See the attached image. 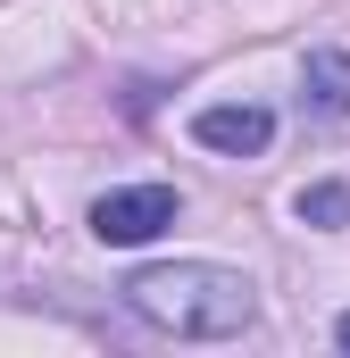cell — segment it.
I'll return each mask as SVG.
<instances>
[{
    "label": "cell",
    "mask_w": 350,
    "mask_h": 358,
    "mask_svg": "<svg viewBox=\"0 0 350 358\" xmlns=\"http://www.w3.org/2000/svg\"><path fill=\"white\" fill-rule=\"evenodd\" d=\"M125 308L175 342H234L259 325V283L217 259H159L125 275Z\"/></svg>",
    "instance_id": "obj_1"
},
{
    "label": "cell",
    "mask_w": 350,
    "mask_h": 358,
    "mask_svg": "<svg viewBox=\"0 0 350 358\" xmlns=\"http://www.w3.org/2000/svg\"><path fill=\"white\" fill-rule=\"evenodd\" d=\"M175 217H183L175 183H125V192H100V200H92V234H100L108 250H134V242L167 234Z\"/></svg>",
    "instance_id": "obj_2"
},
{
    "label": "cell",
    "mask_w": 350,
    "mask_h": 358,
    "mask_svg": "<svg viewBox=\"0 0 350 358\" xmlns=\"http://www.w3.org/2000/svg\"><path fill=\"white\" fill-rule=\"evenodd\" d=\"M192 134H200L209 150H225V159H259L267 142H275V117H267L259 100H217V108L192 117Z\"/></svg>",
    "instance_id": "obj_3"
},
{
    "label": "cell",
    "mask_w": 350,
    "mask_h": 358,
    "mask_svg": "<svg viewBox=\"0 0 350 358\" xmlns=\"http://www.w3.org/2000/svg\"><path fill=\"white\" fill-rule=\"evenodd\" d=\"M300 100L317 117H350V50H309L300 59Z\"/></svg>",
    "instance_id": "obj_4"
},
{
    "label": "cell",
    "mask_w": 350,
    "mask_h": 358,
    "mask_svg": "<svg viewBox=\"0 0 350 358\" xmlns=\"http://www.w3.org/2000/svg\"><path fill=\"white\" fill-rule=\"evenodd\" d=\"M292 208H300V225H326V234H334V225H350V192H342V183H309Z\"/></svg>",
    "instance_id": "obj_5"
},
{
    "label": "cell",
    "mask_w": 350,
    "mask_h": 358,
    "mask_svg": "<svg viewBox=\"0 0 350 358\" xmlns=\"http://www.w3.org/2000/svg\"><path fill=\"white\" fill-rule=\"evenodd\" d=\"M334 342H342V350H350V317H342V325H334Z\"/></svg>",
    "instance_id": "obj_6"
}]
</instances>
